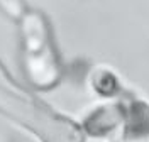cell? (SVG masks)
Segmentation results:
<instances>
[{"label": "cell", "mask_w": 149, "mask_h": 142, "mask_svg": "<svg viewBox=\"0 0 149 142\" xmlns=\"http://www.w3.org/2000/svg\"><path fill=\"white\" fill-rule=\"evenodd\" d=\"M0 112L32 130L42 142H85V134L76 123L58 115L24 88L17 86L2 63Z\"/></svg>", "instance_id": "cell-1"}, {"label": "cell", "mask_w": 149, "mask_h": 142, "mask_svg": "<svg viewBox=\"0 0 149 142\" xmlns=\"http://www.w3.org/2000/svg\"><path fill=\"white\" fill-rule=\"evenodd\" d=\"M22 68L29 85L37 90H49L63 78V64L53 42L51 26L44 14L27 10L19 20Z\"/></svg>", "instance_id": "cell-2"}, {"label": "cell", "mask_w": 149, "mask_h": 142, "mask_svg": "<svg viewBox=\"0 0 149 142\" xmlns=\"http://www.w3.org/2000/svg\"><path fill=\"white\" fill-rule=\"evenodd\" d=\"M122 142H149V105L141 98L125 102Z\"/></svg>", "instance_id": "cell-3"}, {"label": "cell", "mask_w": 149, "mask_h": 142, "mask_svg": "<svg viewBox=\"0 0 149 142\" xmlns=\"http://www.w3.org/2000/svg\"><path fill=\"white\" fill-rule=\"evenodd\" d=\"M124 115H125V103L102 105L86 115L83 129L95 137H102L110 134L124 122Z\"/></svg>", "instance_id": "cell-4"}, {"label": "cell", "mask_w": 149, "mask_h": 142, "mask_svg": "<svg viewBox=\"0 0 149 142\" xmlns=\"http://www.w3.org/2000/svg\"><path fill=\"white\" fill-rule=\"evenodd\" d=\"M92 85L97 93L102 95V96H107V98L115 96L120 91V83H119L117 76L110 69H105V68L95 69V73L92 76Z\"/></svg>", "instance_id": "cell-5"}, {"label": "cell", "mask_w": 149, "mask_h": 142, "mask_svg": "<svg viewBox=\"0 0 149 142\" xmlns=\"http://www.w3.org/2000/svg\"><path fill=\"white\" fill-rule=\"evenodd\" d=\"M0 9L7 17H10L12 20H17V22L26 15V12L29 10L26 7L24 0H0Z\"/></svg>", "instance_id": "cell-6"}]
</instances>
